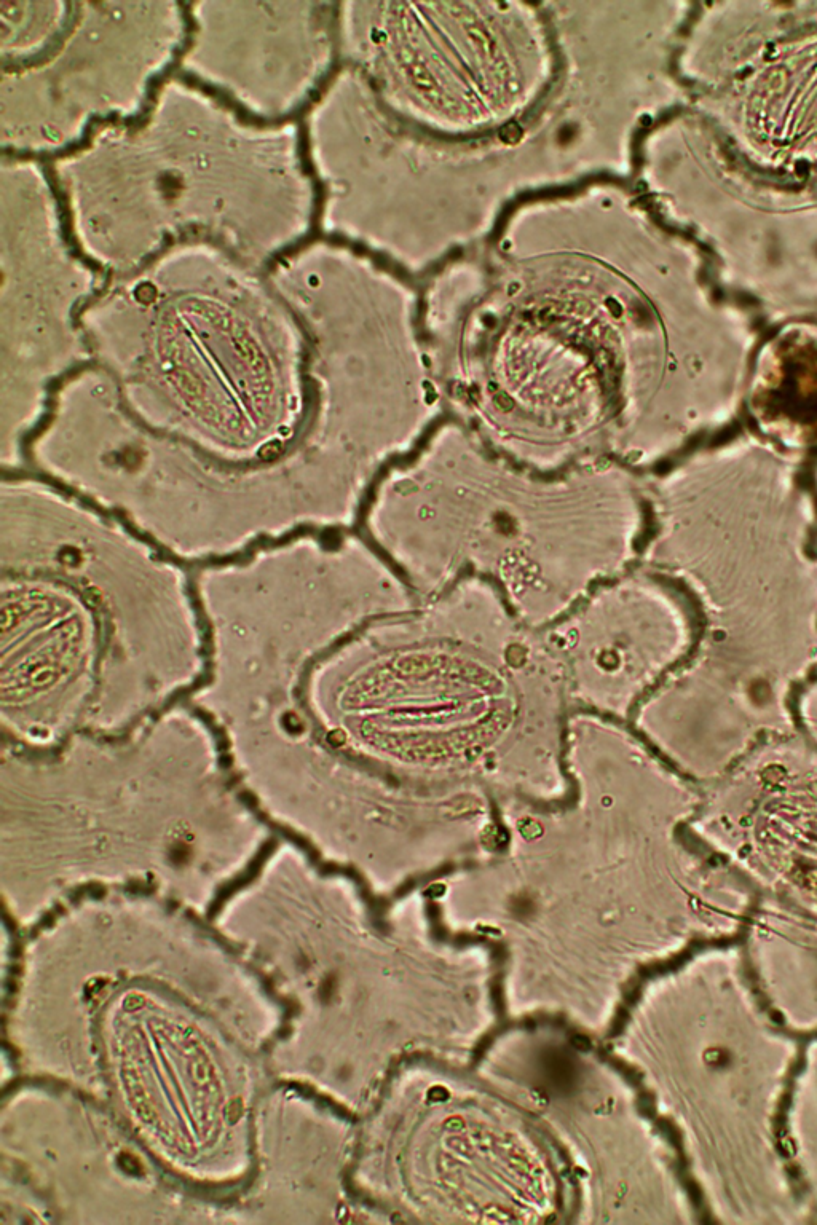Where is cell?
<instances>
[{
	"mask_svg": "<svg viewBox=\"0 0 817 1225\" xmlns=\"http://www.w3.org/2000/svg\"><path fill=\"white\" fill-rule=\"evenodd\" d=\"M540 1025L564 1026L567 1025V1020L562 1015L535 1013V1015H529V1017L522 1018V1020L498 1021V1025L487 1031L484 1037L476 1044V1047H474L473 1063H481L482 1058L486 1056L487 1050L495 1044V1040L506 1034V1032L514 1031V1029H532Z\"/></svg>",
	"mask_w": 817,
	"mask_h": 1225,
	"instance_id": "obj_1",
	"label": "cell"
}]
</instances>
